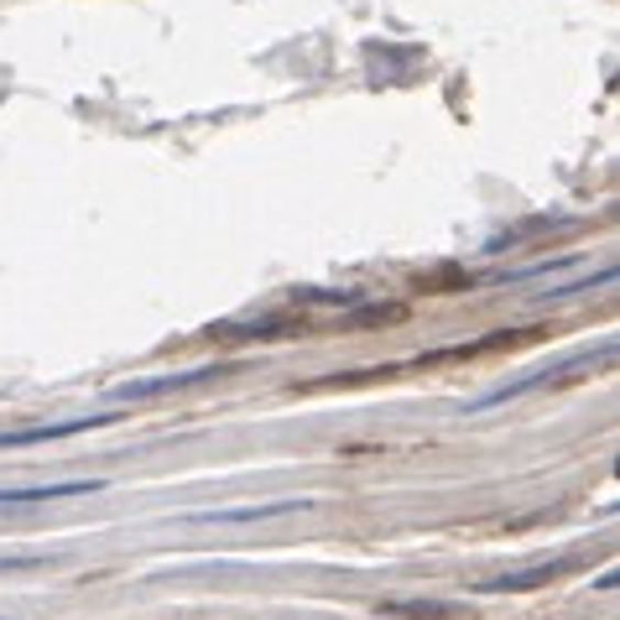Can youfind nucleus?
<instances>
[{
	"label": "nucleus",
	"mask_w": 620,
	"mask_h": 620,
	"mask_svg": "<svg viewBox=\"0 0 620 620\" xmlns=\"http://www.w3.org/2000/svg\"><path fill=\"white\" fill-rule=\"evenodd\" d=\"M220 376V365H199V370H178V376H146V380H125L115 386V401H152V397H167V391H182L193 380H209Z\"/></svg>",
	"instance_id": "obj_5"
},
{
	"label": "nucleus",
	"mask_w": 620,
	"mask_h": 620,
	"mask_svg": "<svg viewBox=\"0 0 620 620\" xmlns=\"http://www.w3.org/2000/svg\"><path fill=\"white\" fill-rule=\"evenodd\" d=\"M391 610L397 616H460V605H443V600H401Z\"/></svg>",
	"instance_id": "obj_7"
},
{
	"label": "nucleus",
	"mask_w": 620,
	"mask_h": 620,
	"mask_svg": "<svg viewBox=\"0 0 620 620\" xmlns=\"http://www.w3.org/2000/svg\"><path fill=\"white\" fill-rule=\"evenodd\" d=\"M16 568H42V558H11V553H0V574H16Z\"/></svg>",
	"instance_id": "obj_8"
},
{
	"label": "nucleus",
	"mask_w": 620,
	"mask_h": 620,
	"mask_svg": "<svg viewBox=\"0 0 620 620\" xmlns=\"http://www.w3.org/2000/svg\"><path fill=\"white\" fill-rule=\"evenodd\" d=\"M558 574H568V558L532 563V568H517V574H500V579L480 584V589H485V595H511V589H538V584H553Z\"/></svg>",
	"instance_id": "obj_6"
},
{
	"label": "nucleus",
	"mask_w": 620,
	"mask_h": 620,
	"mask_svg": "<svg viewBox=\"0 0 620 620\" xmlns=\"http://www.w3.org/2000/svg\"><path fill=\"white\" fill-rule=\"evenodd\" d=\"M115 418H74V422H42V428H11L0 433V449H37V443H58V439H74V433H89V428H104Z\"/></svg>",
	"instance_id": "obj_4"
},
{
	"label": "nucleus",
	"mask_w": 620,
	"mask_h": 620,
	"mask_svg": "<svg viewBox=\"0 0 620 620\" xmlns=\"http://www.w3.org/2000/svg\"><path fill=\"white\" fill-rule=\"evenodd\" d=\"M104 480H53V485H0V506H37V500L100 496Z\"/></svg>",
	"instance_id": "obj_3"
},
{
	"label": "nucleus",
	"mask_w": 620,
	"mask_h": 620,
	"mask_svg": "<svg viewBox=\"0 0 620 620\" xmlns=\"http://www.w3.org/2000/svg\"><path fill=\"white\" fill-rule=\"evenodd\" d=\"M313 500H266V506H230V511H193L182 517V527H245V521H266V517H287V511H308Z\"/></svg>",
	"instance_id": "obj_2"
},
{
	"label": "nucleus",
	"mask_w": 620,
	"mask_h": 620,
	"mask_svg": "<svg viewBox=\"0 0 620 620\" xmlns=\"http://www.w3.org/2000/svg\"><path fill=\"white\" fill-rule=\"evenodd\" d=\"M610 361H616V344H610V340H605V344H589V350H574V355H563V361L542 365V370H532V376L511 380V386H500V391H490V397H480V401H469V407H475V412H480V407H500V401L521 397V391H538V386H553V380L574 376V370H589V365H610Z\"/></svg>",
	"instance_id": "obj_1"
}]
</instances>
